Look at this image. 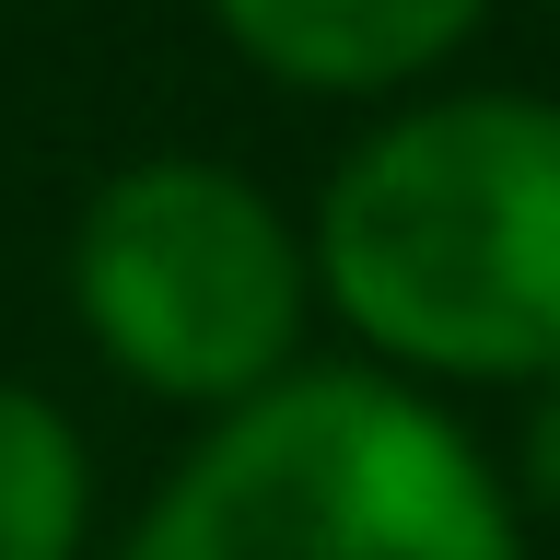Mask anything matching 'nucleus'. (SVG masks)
I'll return each instance as SVG.
<instances>
[{
    "instance_id": "4",
    "label": "nucleus",
    "mask_w": 560,
    "mask_h": 560,
    "mask_svg": "<svg viewBox=\"0 0 560 560\" xmlns=\"http://www.w3.org/2000/svg\"><path fill=\"white\" fill-rule=\"evenodd\" d=\"M210 12H222V35H234L257 70H280V82L374 94V82L432 70L490 0H210Z\"/></svg>"
},
{
    "instance_id": "5",
    "label": "nucleus",
    "mask_w": 560,
    "mask_h": 560,
    "mask_svg": "<svg viewBox=\"0 0 560 560\" xmlns=\"http://www.w3.org/2000/svg\"><path fill=\"white\" fill-rule=\"evenodd\" d=\"M82 537V444L24 385H0V560H70Z\"/></svg>"
},
{
    "instance_id": "1",
    "label": "nucleus",
    "mask_w": 560,
    "mask_h": 560,
    "mask_svg": "<svg viewBox=\"0 0 560 560\" xmlns=\"http://www.w3.org/2000/svg\"><path fill=\"white\" fill-rule=\"evenodd\" d=\"M327 292L432 374H560V105L455 94L362 140L315 222Z\"/></svg>"
},
{
    "instance_id": "3",
    "label": "nucleus",
    "mask_w": 560,
    "mask_h": 560,
    "mask_svg": "<svg viewBox=\"0 0 560 560\" xmlns=\"http://www.w3.org/2000/svg\"><path fill=\"white\" fill-rule=\"evenodd\" d=\"M82 327L152 397H269L304 339V257L222 164H129L82 210Z\"/></svg>"
},
{
    "instance_id": "2",
    "label": "nucleus",
    "mask_w": 560,
    "mask_h": 560,
    "mask_svg": "<svg viewBox=\"0 0 560 560\" xmlns=\"http://www.w3.org/2000/svg\"><path fill=\"white\" fill-rule=\"evenodd\" d=\"M129 560H514V514L409 385L280 374L175 467Z\"/></svg>"
},
{
    "instance_id": "6",
    "label": "nucleus",
    "mask_w": 560,
    "mask_h": 560,
    "mask_svg": "<svg viewBox=\"0 0 560 560\" xmlns=\"http://www.w3.org/2000/svg\"><path fill=\"white\" fill-rule=\"evenodd\" d=\"M525 479H537V502H549V525H560V374H549V397H537V420H525Z\"/></svg>"
}]
</instances>
